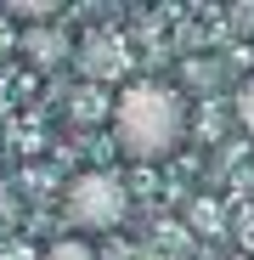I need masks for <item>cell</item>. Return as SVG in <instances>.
<instances>
[{
    "label": "cell",
    "mask_w": 254,
    "mask_h": 260,
    "mask_svg": "<svg viewBox=\"0 0 254 260\" xmlns=\"http://www.w3.org/2000/svg\"><path fill=\"white\" fill-rule=\"evenodd\" d=\"M237 124L248 130V136H254V74L237 85Z\"/></svg>",
    "instance_id": "ba28073f"
},
{
    "label": "cell",
    "mask_w": 254,
    "mask_h": 260,
    "mask_svg": "<svg viewBox=\"0 0 254 260\" xmlns=\"http://www.w3.org/2000/svg\"><path fill=\"white\" fill-rule=\"evenodd\" d=\"M23 51H28L40 68H51V62L68 57V40H62L57 28H28V34H23Z\"/></svg>",
    "instance_id": "5b68a950"
},
{
    "label": "cell",
    "mask_w": 254,
    "mask_h": 260,
    "mask_svg": "<svg viewBox=\"0 0 254 260\" xmlns=\"http://www.w3.org/2000/svg\"><path fill=\"white\" fill-rule=\"evenodd\" d=\"M130 209V192L113 170H85V176L68 181V221L79 232H113Z\"/></svg>",
    "instance_id": "7a4b0ae2"
},
{
    "label": "cell",
    "mask_w": 254,
    "mask_h": 260,
    "mask_svg": "<svg viewBox=\"0 0 254 260\" xmlns=\"http://www.w3.org/2000/svg\"><path fill=\"white\" fill-rule=\"evenodd\" d=\"M175 91H181V96H187V91H198V96H203V91H221V62H215V57H187Z\"/></svg>",
    "instance_id": "277c9868"
},
{
    "label": "cell",
    "mask_w": 254,
    "mask_h": 260,
    "mask_svg": "<svg viewBox=\"0 0 254 260\" xmlns=\"http://www.w3.org/2000/svg\"><path fill=\"white\" fill-rule=\"evenodd\" d=\"M232 17L237 23H254V6H232Z\"/></svg>",
    "instance_id": "9c48e42d"
},
{
    "label": "cell",
    "mask_w": 254,
    "mask_h": 260,
    "mask_svg": "<svg viewBox=\"0 0 254 260\" xmlns=\"http://www.w3.org/2000/svg\"><path fill=\"white\" fill-rule=\"evenodd\" d=\"M85 74H96V79L124 74V40H113L107 28H96L91 40H85Z\"/></svg>",
    "instance_id": "3957f363"
},
{
    "label": "cell",
    "mask_w": 254,
    "mask_h": 260,
    "mask_svg": "<svg viewBox=\"0 0 254 260\" xmlns=\"http://www.w3.org/2000/svg\"><path fill=\"white\" fill-rule=\"evenodd\" d=\"M187 96L164 79H136L113 102V147L130 164H158L187 142Z\"/></svg>",
    "instance_id": "6da1fadb"
},
{
    "label": "cell",
    "mask_w": 254,
    "mask_h": 260,
    "mask_svg": "<svg viewBox=\"0 0 254 260\" xmlns=\"http://www.w3.org/2000/svg\"><path fill=\"white\" fill-rule=\"evenodd\" d=\"M46 260H102V254L85 243V238H57V243L46 249Z\"/></svg>",
    "instance_id": "52a82bcc"
},
{
    "label": "cell",
    "mask_w": 254,
    "mask_h": 260,
    "mask_svg": "<svg viewBox=\"0 0 254 260\" xmlns=\"http://www.w3.org/2000/svg\"><path fill=\"white\" fill-rule=\"evenodd\" d=\"M6 17H17V23H51V17H57V6H51V0H12Z\"/></svg>",
    "instance_id": "8992f818"
}]
</instances>
